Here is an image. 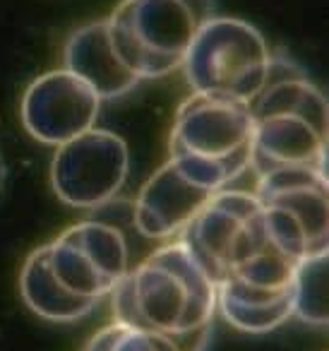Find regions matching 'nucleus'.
I'll return each mask as SVG.
<instances>
[{"label": "nucleus", "instance_id": "nucleus-7", "mask_svg": "<svg viewBox=\"0 0 329 351\" xmlns=\"http://www.w3.org/2000/svg\"><path fill=\"white\" fill-rule=\"evenodd\" d=\"M46 248L60 287L97 306L116 291L130 269V250L123 231L99 219L68 226Z\"/></svg>", "mask_w": 329, "mask_h": 351}, {"label": "nucleus", "instance_id": "nucleus-11", "mask_svg": "<svg viewBox=\"0 0 329 351\" xmlns=\"http://www.w3.org/2000/svg\"><path fill=\"white\" fill-rule=\"evenodd\" d=\"M63 68L84 80L101 101L123 97L140 84L118 58L106 20L82 25L68 36L63 46Z\"/></svg>", "mask_w": 329, "mask_h": 351}, {"label": "nucleus", "instance_id": "nucleus-6", "mask_svg": "<svg viewBox=\"0 0 329 351\" xmlns=\"http://www.w3.org/2000/svg\"><path fill=\"white\" fill-rule=\"evenodd\" d=\"M271 243L295 263L327 255V169L295 166L257 176L252 191Z\"/></svg>", "mask_w": 329, "mask_h": 351}, {"label": "nucleus", "instance_id": "nucleus-4", "mask_svg": "<svg viewBox=\"0 0 329 351\" xmlns=\"http://www.w3.org/2000/svg\"><path fill=\"white\" fill-rule=\"evenodd\" d=\"M214 17V0H121L106 17L113 49L137 80L183 68L197 32Z\"/></svg>", "mask_w": 329, "mask_h": 351}, {"label": "nucleus", "instance_id": "nucleus-10", "mask_svg": "<svg viewBox=\"0 0 329 351\" xmlns=\"http://www.w3.org/2000/svg\"><path fill=\"white\" fill-rule=\"evenodd\" d=\"M207 188H199L173 164L166 161L149 176L135 200L132 221L145 239L173 241L190 224L204 202L212 197Z\"/></svg>", "mask_w": 329, "mask_h": 351}, {"label": "nucleus", "instance_id": "nucleus-1", "mask_svg": "<svg viewBox=\"0 0 329 351\" xmlns=\"http://www.w3.org/2000/svg\"><path fill=\"white\" fill-rule=\"evenodd\" d=\"M111 298L113 320L166 337L180 351H207L217 287L183 241H166L127 269Z\"/></svg>", "mask_w": 329, "mask_h": 351}, {"label": "nucleus", "instance_id": "nucleus-5", "mask_svg": "<svg viewBox=\"0 0 329 351\" xmlns=\"http://www.w3.org/2000/svg\"><path fill=\"white\" fill-rule=\"evenodd\" d=\"M269 63L271 49L260 29L238 17L214 15L190 44L183 73L193 92L252 104L265 87Z\"/></svg>", "mask_w": 329, "mask_h": 351}, {"label": "nucleus", "instance_id": "nucleus-12", "mask_svg": "<svg viewBox=\"0 0 329 351\" xmlns=\"http://www.w3.org/2000/svg\"><path fill=\"white\" fill-rule=\"evenodd\" d=\"M20 296L34 315H39L41 320L56 322V325L80 322L97 308V303H89L84 298L73 296V293L60 287L49 265V248H46V243L41 248L32 250L29 258L22 265Z\"/></svg>", "mask_w": 329, "mask_h": 351}, {"label": "nucleus", "instance_id": "nucleus-9", "mask_svg": "<svg viewBox=\"0 0 329 351\" xmlns=\"http://www.w3.org/2000/svg\"><path fill=\"white\" fill-rule=\"evenodd\" d=\"M101 99L84 80L58 68L39 75L22 94L20 118L36 142L60 147L97 128Z\"/></svg>", "mask_w": 329, "mask_h": 351}, {"label": "nucleus", "instance_id": "nucleus-13", "mask_svg": "<svg viewBox=\"0 0 329 351\" xmlns=\"http://www.w3.org/2000/svg\"><path fill=\"white\" fill-rule=\"evenodd\" d=\"M293 317L315 327L327 325V255L303 260L295 267Z\"/></svg>", "mask_w": 329, "mask_h": 351}, {"label": "nucleus", "instance_id": "nucleus-3", "mask_svg": "<svg viewBox=\"0 0 329 351\" xmlns=\"http://www.w3.org/2000/svg\"><path fill=\"white\" fill-rule=\"evenodd\" d=\"M169 159L190 181L209 193L231 188L250 171V104L219 94L193 92L175 111Z\"/></svg>", "mask_w": 329, "mask_h": 351}, {"label": "nucleus", "instance_id": "nucleus-2", "mask_svg": "<svg viewBox=\"0 0 329 351\" xmlns=\"http://www.w3.org/2000/svg\"><path fill=\"white\" fill-rule=\"evenodd\" d=\"M250 111L255 178L295 166L327 169V97L291 56L271 51Z\"/></svg>", "mask_w": 329, "mask_h": 351}, {"label": "nucleus", "instance_id": "nucleus-8", "mask_svg": "<svg viewBox=\"0 0 329 351\" xmlns=\"http://www.w3.org/2000/svg\"><path fill=\"white\" fill-rule=\"evenodd\" d=\"M130 173V149L118 132L92 128L56 147L51 186L73 210H99L116 200Z\"/></svg>", "mask_w": 329, "mask_h": 351}, {"label": "nucleus", "instance_id": "nucleus-14", "mask_svg": "<svg viewBox=\"0 0 329 351\" xmlns=\"http://www.w3.org/2000/svg\"><path fill=\"white\" fill-rule=\"evenodd\" d=\"M82 351H180L173 341L154 332L125 325V322H108L106 327L89 337Z\"/></svg>", "mask_w": 329, "mask_h": 351}]
</instances>
